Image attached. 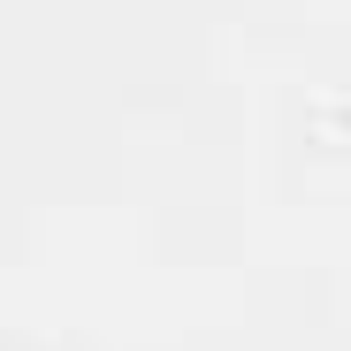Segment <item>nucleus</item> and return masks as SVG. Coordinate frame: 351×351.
<instances>
[]
</instances>
